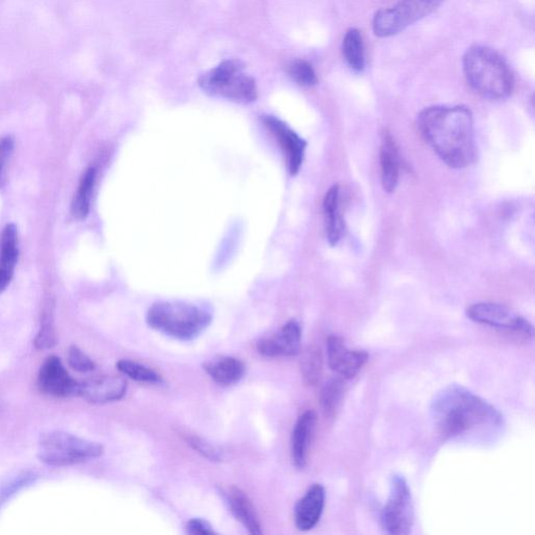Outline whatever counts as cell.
Listing matches in <instances>:
<instances>
[{
  "mask_svg": "<svg viewBox=\"0 0 535 535\" xmlns=\"http://www.w3.org/2000/svg\"><path fill=\"white\" fill-rule=\"evenodd\" d=\"M346 386L340 380H330L323 387L322 397H320V404L325 416L333 418L336 416L338 409L342 403Z\"/></svg>",
  "mask_w": 535,
  "mask_h": 535,
  "instance_id": "obj_25",
  "label": "cell"
},
{
  "mask_svg": "<svg viewBox=\"0 0 535 535\" xmlns=\"http://www.w3.org/2000/svg\"><path fill=\"white\" fill-rule=\"evenodd\" d=\"M317 415L309 410L300 415L292 434V458L295 466L305 469L309 457L313 436L315 433Z\"/></svg>",
  "mask_w": 535,
  "mask_h": 535,
  "instance_id": "obj_16",
  "label": "cell"
},
{
  "mask_svg": "<svg viewBox=\"0 0 535 535\" xmlns=\"http://www.w3.org/2000/svg\"><path fill=\"white\" fill-rule=\"evenodd\" d=\"M327 355L331 371L343 380L354 379L368 361L363 349H350L341 337L330 336L327 342Z\"/></svg>",
  "mask_w": 535,
  "mask_h": 535,
  "instance_id": "obj_11",
  "label": "cell"
},
{
  "mask_svg": "<svg viewBox=\"0 0 535 535\" xmlns=\"http://www.w3.org/2000/svg\"><path fill=\"white\" fill-rule=\"evenodd\" d=\"M339 196L340 188L336 184L328 190L323 200L328 239L333 247L340 242L344 230V223L339 212Z\"/></svg>",
  "mask_w": 535,
  "mask_h": 535,
  "instance_id": "obj_21",
  "label": "cell"
},
{
  "mask_svg": "<svg viewBox=\"0 0 535 535\" xmlns=\"http://www.w3.org/2000/svg\"><path fill=\"white\" fill-rule=\"evenodd\" d=\"M14 149V139L11 137L0 139V180H2L5 164Z\"/></svg>",
  "mask_w": 535,
  "mask_h": 535,
  "instance_id": "obj_31",
  "label": "cell"
},
{
  "mask_svg": "<svg viewBox=\"0 0 535 535\" xmlns=\"http://www.w3.org/2000/svg\"><path fill=\"white\" fill-rule=\"evenodd\" d=\"M430 417L436 432L450 440L487 442L506 427V420L495 405L457 384L436 393L430 405Z\"/></svg>",
  "mask_w": 535,
  "mask_h": 535,
  "instance_id": "obj_1",
  "label": "cell"
},
{
  "mask_svg": "<svg viewBox=\"0 0 535 535\" xmlns=\"http://www.w3.org/2000/svg\"><path fill=\"white\" fill-rule=\"evenodd\" d=\"M466 316L472 322L507 331L515 336L532 338L533 325L509 307L494 303H479L467 307Z\"/></svg>",
  "mask_w": 535,
  "mask_h": 535,
  "instance_id": "obj_9",
  "label": "cell"
},
{
  "mask_svg": "<svg viewBox=\"0 0 535 535\" xmlns=\"http://www.w3.org/2000/svg\"><path fill=\"white\" fill-rule=\"evenodd\" d=\"M57 338L51 322H45L42 324L40 331L35 339V347L37 349H48L56 346Z\"/></svg>",
  "mask_w": 535,
  "mask_h": 535,
  "instance_id": "obj_30",
  "label": "cell"
},
{
  "mask_svg": "<svg viewBox=\"0 0 535 535\" xmlns=\"http://www.w3.org/2000/svg\"><path fill=\"white\" fill-rule=\"evenodd\" d=\"M18 254L20 251L16 227L8 224L0 237V294L7 290L13 280Z\"/></svg>",
  "mask_w": 535,
  "mask_h": 535,
  "instance_id": "obj_17",
  "label": "cell"
},
{
  "mask_svg": "<svg viewBox=\"0 0 535 535\" xmlns=\"http://www.w3.org/2000/svg\"><path fill=\"white\" fill-rule=\"evenodd\" d=\"M301 372L307 385H316L322 372V356L315 347L306 349L301 359Z\"/></svg>",
  "mask_w": 535,
  "mask_h": 535,
  "instance_id": "obj_26",
  "label": "cell"
},
{
  "mask_svg": "<svg viewBox=\"0 0 535 535\" xmlns=\"http://www.w3.org/2000/svg\"><path fill=\"white\" fill-rule=\"evenodd\" d=\"M342 51L350 69L355 72L364 71L366 65L365 47L359 29H349L347 30L344 36Z\"/></svg>",
  "mask_w": 535,
  "mask_h": 535,
  "instance_id": "obj_23",
  "label": "cell"
},
{
  "mask_svg": "<svg viewBox=\"0 0 535 535\" xmlns=\"http://www.w3.org/2000/svg\"><path fill=\"white\" fill-rule=\"evenodd\" d=\"M119 371L135 382L158 385L163 383V379L160 374L153 371L150 367L140 364V363L131 360H121L116 364Z\"/></svg>",
  "mask_w": 535,
  "mask_h": 535,
  "instance_id": "obj_24",
  "label": "cell"
},
{
  "mask_svg": "<svg viewBox=\"0 0 535 535\" xmlns=\"http://www.w3.org/2000/svg\"><path fill=\"white\" fill-rule=\"evenodd\" d=\"M288 75L295 82L305 88H312L318 83V78L312 65L305 60H295L288 65Z\"/></svg>",
  "mask_w": 535,
  "mask_h": 535,
  "instance_id": "obj_27",
  "label": "cell"
},
{
  "mask_svg": "<svg viewBox=\"0 0 535 535\" xmlns=\"http://www.w3.org/2000/svg\"><path fill=\"white\" fill-rule=\"evenodd\" d=\"M103 452L97 442L63 431H49L40 436L37 455L48 465L70 466L100 457Z\"/></svg>",
  "mask_w": 535,
  "mask_h": 535,
  "instance_id": "obj_5",
  "label": "cell"
},
{
  "mask_svg": "<svg viewBox=\"0 0 535 535\" xmlns=\"http://www.w3.org/2000/svg\"><path fill=\"white\" fill-rule=\"evenodd\" d=\"M38 386L43 393L54 397H79V383L70 376L56 355L48 356L38 373Z\"/></svg>",
  "mask_w": 535,
  "mask_h": 535,
  "instance_id": "obj_10",
  "label": "cell"
},
{
  "mask_svg": "<svg viewBox=\"0 0 535 535\" xmlns=\"http://www.w3.org/2000/svg\"><path fill=\"white\" fill-rule=\"evenodd\" d=\"M96 177V169L88 168L84 171L81 180H79L77 193L71 203V213L77 220H84L88 216Z\"/></svg>",
  "mask_w": 535,
  "mask_h": 535,
  "instance_id": "obj_22",
  "label": "cell"
},
{
  "mask_svg": "<svg viewBox=\"0 0 535 535\" xmlns=\"http://www.w3.org/2000/svg\"><path fill=\"white\" fill-rule=\"evenodd\" d=\"M188 441L189 446H192L194 450L200 453L203 457L211 461H221L224 458V453L221 448L198 436H190Z\"/></svg>",
  "mask_w": 535,
  "mask_h": 535,
  "instance_id": "obj_28",
  "label": "cell"
},
{
  "mask_svg": "<svg viewBox=\"0 0 535 535\" xmlns=\"http://www.w3.org/2000/svg\"><path fill=\"white\" fill-rule=\"evenodd\" d=\"M417 124L423 139L448 167L464 169L475 162L473 120L469 108L430 107L418 116Z\"/></svg>",
  "mask_w": 535,
  "mask_h": 535,
  "instance_id": "obj_2",
  "label": "cell"
},
{
  "mask_svg": "<svg viewBox=\"0 0 535 535\" xmlns=\"http://www.w3.org/2000/svg\"><path fill=\"white\" fill-rule=\"evenodd\" d=\"M67 361L71 368L79 372H90L96 369V363L79 347L72 346L67 353Z\"/></svg>",
  "mask_w": 535,
  "mask_h": 535,
  "instance_id": "obj_29",
  "label": "cell"
},
{
  "mask_svg": "<svg viewBox=\"0 0 535 535\" xmlns=\"http://www.w3.org/2000/svg\"><path fill=\"white\" fill-rule=\"evenodd\" d=\"M303 330L295 320L287 322L278 333L262 338L257 342V350L267 358L295 356L300 353Z\"/></svg>",
  "mask_w": 535,
  "mask_h": 535,
  "instance_id": "obj_13",
  "label": "cell"
},
{
  "mask_svg": "<svg viewBox=\"0 0 535 535\" xmlns=\"http://www.w3.org/2000/svg\"><path fill=\"white\" fill-rule=\"evenodd\" d=\"M205 371L214 382L231 386L243 379L246 367L241 360L233 356H218L205 363Z\"/></svg>",
  "mask_w": 535,
  "mask_h": 535,
  "instance_id": "obj_20",
  "label": "cell"
},
{
  "mask_svg": "<svg viewBox=\"0 0 535 535\" xmlns=\"http://www.w3.org/2000/svg\"><path fill=\"white\" fill-rule=\"evenodd\" d=\"M325 506V489L322 484H313L297 502L294 510L295 525L300 531L316 527Z\"/></svg>",
  "mask_w": 535,
  "mask_h": 535,
  "instance_id": "obj_15",
  "label": "cell"
},
{
  "mask_svg": "<svg viewBox=\"0 0 535 535\" xmlns=\"http://www.w3.org/2000/svg\"><path fill=\"white\" fill-rule=\"evenodd\" d=\"M226 503L229 504L230 512L235 518L242 524L251 534L260 535L263 533L262 525L255 512L254 504L244 491L238 488H231L224 493Z\"/></svg>",
  "mask_w": 535,
  "mask_h": 535,
  "instance_id": "obj_18",
  "label": "cell"
},
{
  "mask_svg": "<svg viewBox=\"0 0 535 535\" xmlns=\"http://www.w3.org/2000/svg\"><path fill=\"white\" fill-rule=\"evenodd\" d=\"M186 528L187 532L189 534L209 535L216 533L208 522L201 519L188 521Z\"/></svg>",
  "mask_w": 535,
  "mask_h": 535,
  "instance_id": "obj_32",
  "label": "cell"
},
{
  "mask_svg": "<svg viewBox=\"0 0 535 535\" xmlns=\"http://www.w3.org/2000/svg\"><path fill=\"white\" fill-rule=\"evenodd\" d=\"M441 3L442 0H403L395 7L380 10L373 18V32L382 38L397 35L433 13Z\"/></svg>",
  "mask_w": 535,
  "mask_h": 535,
  "instance_id": "obj_7",
  "label": "cell"
},
{
  "mask_svg": "<svg viewBox=\"0 0 535 535\" xmlns=\"http://www.w3.org/2000/svg\"><path fill=\"white\" fill-rule=\"evenodd\" d=\"M263 122L284 151L288 173L297 175L304 163L305 141L284 121L274 116H263Z\"/></svg>",
  "mask_w": 535,
  "mask_h": 535,
  "instance_id": "obj_12",
  "label": "cell"
},
{
  "mask_svg": "<svg viewBox=\"0 0 535 535\" xmlns=\"http://www.w3.org/2000/svg\"><path fill=\"white\" fill-rule=\"evenodd\" d=\"M241 63L225 61L217 69L200 79V86L206 94L227 98L238 103H251L256 100L257 89L255 79L244 75Z\"/></svg>",
  "mask_w": 535,
  "mask_h": 535,
  "instance_id": "obj_6",
  "label": "cell"
},
{
  "mask_svg": "<svg viewBox=\"0 0 535 535\" xmlns=\"http://www.w3.org/2000/svg\"><path fill=\"white\" fill-rule=\"evenodd\" d=\"M464 72L473 91L488 100L497 101L512 95L514 78L499 54L487 46H472L464 54Z\"/></svg>",
  "mask_w": 535,
  "mask_h": 535,
  "instance_id": "obj_3",
  "label": "cell"
},
{
  "mask_svg": "<svg viewBox=\"0 0 535 535\" xmlns=\"http://www.w3.org/2000/svg\"><path fill=\"white\" fill-rule=\"evenodd\" d=\"M127 382L116 376H101L79 383V397L90 404H108L118 402L125 397Z\"/></svg>",
  "mask_w": 535,
  "mask_h": 535,
  "instance_id": "obj_14",
  "label": "cell"
},
{
  "mask_svg": "<svg viewBox=\"0 0 535 535\" xmlns=\"http://www.w3.org/2000/svg\"><path fill=\"white\" fill-rule=\"evenodd\" d=\"M380 180L387 193L395 192L399 177V158L395 139L389 132L384 131L380 152Z\"/></svg>",
  "mask_w": 535,
  "mask_h": 535,
  "instance_id": "obj_19",
  "label": "cell"
},
{
  "mask_svg": "<svg viewBox=\"0 0 535 535\" xmlns=\"http://www.w3.org/2000/svg\"><path fill=\"white\" fill-rule=\"evenodd\" d=\"M380 522L387 533L409 534L414 524V506L408 482L401 476L390 479L389 500L380 514Z\"/></svg>",
  "mask_w": 535,
  "mask_h": 535,
  "instance_id": "obj_8",
  "label": "cell"
},
{
  "mask_svg": "<svg viewBox=\"0 0 535 535\" xmlns=\"http://www.w3.org/2000/svg\"><path fill=\"white\" fill-rule=\"evenodd\" d=\"M150 328L180 341L199 337L212 322V315L201 307L182 301H162L146 313Z\"/></svg>",
  "mask_w": 535,
  "mask_h": 535,
  "instance_id": "obj_4",
  "label": "cell"
}]
</instances>
